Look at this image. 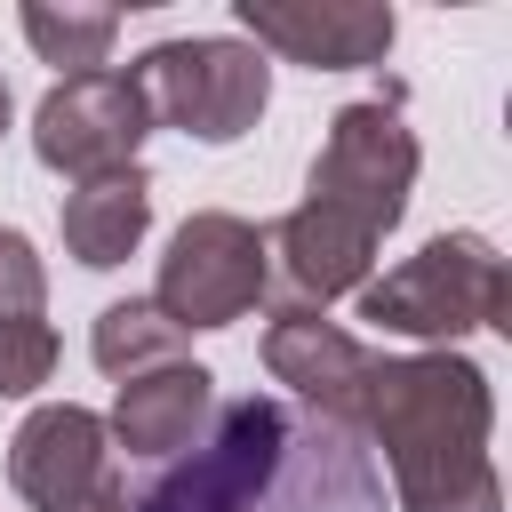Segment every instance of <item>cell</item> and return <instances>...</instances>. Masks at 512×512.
<instances>
[{
  "mask_svg": "<svg viewBox=\"0 0 512 512\" xmlns=\"http://www.w3.org/2000/svg\"><path fill=\"white\" fill-rule=\"evenodd\" d=\"M128 512H384V472L352 424L248 392L224 400L208 432L128 496Z\"/></svg>",
  "mask_w": 512,
  "mask_h": 512,
  "instance_id": "cell-1",
  "label": "cell"
},
{
  "mask_svg": "<svg viewBox=\"0 0 512 512\" xmlns=\"http://www.w3.org/2000/svg\"><path fill=\"white\" fill-rule=\"evenodd\" d=\"M488 424H496V392L464 352H392V360L376 352L360 392V432H376L400 512H504Z\"/></svg>",
  "mask_w": 512,
  "mask_h": 512,
  "instance_id": "cell-2",
  "label": "cell"
},
{
  "mask_svg": "<svg viewBox=\"0 0 512 512\" xmlns=\"http://www.w3.org/2000/svg\"><path fill=\"white\" fill-rule=\"evenodd\" d=\"M360 320L384 328V336H416V344L448 352L472 328H512V272H504L496 240L440 232L408 264L360 280Z\"/></svg>",
  "mask_w": 512,
  "mask_h": 512,
  "instance_id": "cell-3",
  "label": "cell"
},
{
  "mask_svg": "<svg viewBox=\"0 0 512 512\" xmlns=\"http://www.w3.org/2000/svg\"><path fill=\"white\" fill-rule=\"evenodd\" d=\"M152 128H184L200 144H240L264 104H272V56H256L248 40L224 32H192V40H160L128 64Z\"/></svg>",
  "mask_w": 512,
  "mask_h": 512,
  "instance_id": "cell-4",
  "label": "cell"
},
{
  "mask_svg": "<svg viewBox=\"0 0 512 512\" xmlns=\"http://www.w3.org/2000/svg\"><path fill=\"white\" fill-rule=\"evenodd\" d=\"M408 184H416V128L400 120V96L384 88V96H360L328 120L312 176H304V200L336 208V216H352L360 232L384 240L408 208Z\"/></svg>",
  "mask_w": 512,
  "mask_h": 512,
  "instance_id": "cell-5",
  "label": "cell"
},
{
  "mask_svg": "<svg viewBox=\"0 0 512 512\" xmlns=\"http://www.w3.org/2000/svg\"><path fill=\"white\" fill-rule=\"evenodd\" d=\"M256 296H264V232L232 208L184 216L160 256L152 304L192 336V328H232L240 312H256Z\"/></svg>",
  "mask_w": 512,
  "mask_h": 512,
  "instance_id": "cell-6",
  "label": "cell"
},
{
  "mask_svg": "<svg viewBox=\"0 0 512 512\" xmlns=\"http://www.w3.org/2000/svg\"><path fill=\"white\" fill-rule=\"evenodd\" d=\"M144 136H152V112H144L136 80L112 72V64L56 80V88L40 96V112H32V152H40V168H56V176H72V184L112 176V168H136V144H144Z\"/></svg>",
  "mask_w": 512,
  "mask_h": 512,
  "instance_id": "cell-7",
  "label": "cell"
},
{
  "mask_svg": "<svg viewBox=\"0 0 512 512\" xmlns=\"http://www.w3.org/2000/svg\"><path fill=\"white\" fill-rule=\"evenodd\" d=\"M256 56H288L312 72H368L384 64L400 16L376 0H232Z\"/></svg>",
  "mask_w": 512,
  "mask_h": 512,
  "instance_id": "cell-8",
  "label": "cell"
},
{
  "mask_svg": "<svg viewBox=\"0 0 512 512\" xmlns=\"http://www.w3.org/2000/svg\"><path fill=\"white\" fill-rule=\"evenodd\" d=\"M368 264H376V232H360L352 216L312 208V200H296L264 232V296L280 304V320L288 312H320L336 296H360Z\"/></svg>",
  "mask_w": 512,
  "mask_h": 512,
  "instance_id": "cell-9",
  "label": "cell"
},
{
  "mask_svg": "<svg viewBox=\"0 0 512 512\" xmlns=\"http://www.w3.org/2000/svg\"><path fill=\"white\" fill-rule=\"evenodd\" d=\"M8 480L32 512H72L88 488L112 480V440H104V416L96 408H72V400H48L16 424L8 440Z\"/></svg>",
  "mask_w": 512,
  "mask_h": 512,
  "instance_id": "cell-10",
  "label": "cell"
},
{
  "mask_svg": "<svg viewBox=\"0 0 512 512\" xmlns=\"http://www.w3.org/2000/svg\"><path fill=\"white\" fill-rule=\"evenodd\" d=\"M264 368H272V384L296 392V408L360 432V392H368V368H376V352L360 336H344L320 312H288V320L264 328Z\"/></svg>",
  "mask_w": 512,
  "mask_h": 512,
  "instance_id": "cell-11",
  "label": "cell"
},
{
  "mask_svg": "<svg viewBox=\"0 0 512 512\" xmlns=\"http://www.w3.org/2000/svg\"><path fill=\"white\" fill-rule=\"evenodd\" d=\"M208 416H216V376L200 360H168V368H144L120 384L104 440L128 448L136 464H168L208 432Z\"/></svg>",
  "mask_w": 512,
  "mask_h": 512,
  "instance_id": "cell-12",
  "label": "cell"
},
{
  "mask_svg": "<svg viewBox=\"0 0 512 512\" xmlns=\"http://www.w3.org/2000/svg\"><path fill=\"white\" fill-rule=\"evenodd\" d=\"M144 224H152V176L144 168H112V176H88L64 192V256H80L88 272L128 264Z\"/></svg>",
  "mask_w": 512,
  "mask_h": 512,
  "instance_id": "cell-13",
  "label": "cell"
},
{
  "mask_svg": "<svg viewBox=\"0 0 512 512\" xmlns=\"http://www.w3.org/2000/svg\"><path fill=\"white\" fill-rule=\"evenodd\" d=\"M88 352H96V368L104 376H144V368H168V360H184V328L152 304V296H128V304H104L96 312V336H88Z\"/></svg>",
  "mask_w": 512,
  "mask_h": 512,
  "instance_id": "cell-14",
  "label": "cell"
},
{
  "mask_svg": "<svg viewBox=\"0 0 512 512\" xmlns=\"http://www.w3.org/2000/svg\"><path fill=\"white\" fill-rule=\"evenodd\" d=\"M112 32H120V8H48V0H32L24 8V40L40 48V64H64V80L72 72H104V56H112Z\"/></svg>",
  "mask_w": 512,
  "mask_h": 512,
  "instance_id": "cell-15",
  "label": "cell"
},
{
  "mask_svg": "<svg viewBox=\"0 0 512 512\" xmlns=\"http://www.w3.org/2000/svg\"><path fill=\"white\" fill-rule=\"evenodd\" d=\"M56 376V328L48 320H8L0 328V400H32Z\"/></svg>",
  "mask_w": 512,
  "mask_h": 512,
  "instance_id": "cell-16",
  "label": "cell"
},
{
  "mask_svg": "<svg viewBox=\"0 0 512 512\" xmlns=\"http://www.w3.org/2000/svg\"><path fill=\"white\" fill-rule=\"evenodd\" d=\"M40 312H48L40 248H32L16 224H0V328H8V320H40Z\"/></svg>",
  "mask_w": 512,
  "mask_h": 512,
  "instance_id": "cell-17",
  "label": "cell"
},
{
  "mask_svg": "<svg viewBox=\"0 0 512 512\" xmlns=\"http://www.w3.org/2000/svg\"><path fill=\"white\" fill-rule=\"evenodd\" d=\"M72 512H128V488H120V472H112L104 488H88V496H80Z\"/></svg>",
  "mask_w": 512,
  "mask_h": 512,
  "instance_id": "cell-18",
  "label": "cell"
},
{
  "mask_svg": "<svg viewBox=\"0 0 512 512\" xmlns=\"http://www.w3.org/2000/svg\"><path fill=\"white\" fill-rule=\"evenodd\" d=\"M0 136H8V80H0Z\"/></svg>",
  "mask_w": 512,
  "mask_h": 512,
  "instance_id": "cell-19",
  "label": "cell"
}]
</instances>
